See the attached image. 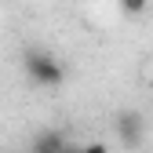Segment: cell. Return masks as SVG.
I'll return each instance as SVG.
<instances>
[{
  "mask_svg": "<svg viewBox=\"0 0 153 153\" xmlns=\"http://www.w3.org/2000/svg\"><path fill=\"white\" fill-rule=\"evenodd\" d=\"M66 153H84V146H66Z\"/></svg>",
  "mask_w": 153,
  "mask_h": 153,
  "instance_id": "6",
  "label": "cell"
},
{
  "mask_svg": "<svg viewBox=\"0 0 153 153\" xmlns=\"http://www.w3.org/2000/svg\"><path fill=\"white\" fill-rule=\"evenodd\" d=\"M120 11L124 15H142L146 11V0H120Z\"/></svg>",
  "mask_w": 153,
  "mask_h": 153,
  "instance_id": "4",
  "label": "cell"
},
{
  "mask_svg": "<svg viewBox=\"0 0 153 153\" xmlns=\"http://www.w3.org/2000/svg\"><path fill=\"white\" fill-rule=\"evenodd\" d=\"M113 131L120 135V142H124L128 149H135V146H142V139H146V120H142L139 109H120L117 120H113Z\"/></svg>",
  "mask_w": 153,
  "mask_h": 153,
  "instance_id": "2",
  "label": "cell"
},
{
  "mask_svg": "<svg viewBox=\"0 0 153 153\" xmlns=\"http://www.w3.org/2000/svg\"><path fill=\"white\" fill-rule=\"evenodd\" d=\"M66 139H62V131H55V128H44V131H36V139L29 146V153H66Z\"/></svg>",
  "mask_w": 153,
  "mask_h": 153,
  "instance_id": "3",
  "label": "cell"
},
{
  "mask_svg": "<svg viewBox=\"0 0 153 153\" xmlns=\"http://www.w3.org/2000/svg\"><path fill=\"white\" fill-rule=\"evenodd\" d=\"M84 153H109V149H106V142H88Z\"/></svg>",
  "mask_w": 153,
  "mask_h": 153,
  "instance_id": "5",
  "label": "cell"
},
{
  "mask_svg": "<svg viewBox=\"0 0 153 153\" xmlns=\"http://www.w3.org/2000/svg\"><path fill=\"white\" fill-rule=\"evenodd\" d=\"M22 69L29 76V84H36V88H59L66 80L62 59L55 51H48V48H36V44H29L22 51Z\"/></svg>",
  "mask_w": 153,
  "mask_h": 153,
  "instance_id": "1",
  "label": "cell"
}]
</instances>
